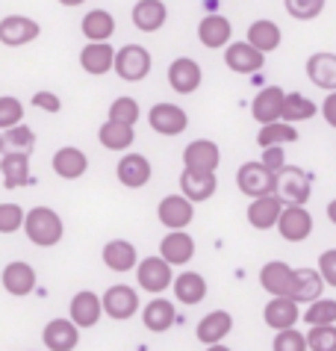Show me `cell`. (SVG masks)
<instances>
[{"instance_id":"obj_1","label":"cell","mask_w":336,"mask_h":351,"mask_svg":"<svg viewBox=\"0 0 336 351\" xmlns=\"http://www.w3.org/2000/svg\"><path fill=\"white\" fill-rule=\"evenodd\" d=\"M21 228L36 248H53L65 237V224L59 219V213L51 207H33L29 213H24Z\"/></svg>"},{"instance_id":"obj_2","label":"cell","mask_w":336,"mask_h":351,"mask_svg":"<svg viewBox=\"0 0 336 351\" xmlns=\"http://www.w3.org/2000/svg\"><path fill=\"white\" fill-rule=\"evenodd\" d=\"M274 195L283 207H304L310 201V178L307 171L292 169V165H283V169L274 174Z\"/></svg>"},{"instance_id":"obj_3","label":"cell","mask_w":336,"mask_h":351,"mask_svg":"<svg viewBox=\"0 0 336 351\" xmlns=\"http://www.w3.org/2000/svg\"><path fill=\"white\" fill-rule=\"evenodd\" d=\"M112 68L121 80L139 83L151 74V53H147V47H142V45H124L121 51H115Z\"/></svg>"},{"instance_id":"obj_4","label":"cell","mask_w":336,"mask_h":351,"mask_svg":"<svg viewBox=\"0 0 336 351\" xmlns=\"http://www.w3.org/2000/svg\"><path fill=\"white\" fill-rule=\"evenodd\" d=\"M221 162V151L213 139H195L183 148V169L195 174H215Z\"/></svg>"},{"instance_id":"obj_5","label":"cell","mask_w":336,"mask_h":351,"mask_svg":"<svg viewBox=\"0 0 336 351\" xmlns=\"http://www.w3.org/2000/svg\"><path fill=\"white\" fill-rule=\"evenodd\" d=\"M136 278H139V287L145 292L160 295V292H165L168 287H171L174 271L163 257H145V260L136 263Z\"/></svg>"},{"instance_id":"obj_6","label":"cell","mask_w":336,"mask_h":351,"mask_svg":"<svg viewBox=\"0 0 336 351\" xmlns=\"http://www.w3.org/2000/svg\"><path fill=\"white\" fill-rule=\"evenodd\" d=\"M236 186L248 198H263V195L274 192V174L263 162H245L236 171Z\"/></svg>"},{"instance_id":"obj_7","label":"cell","mask_w":336,"mask_h":351,"mask_svg":"<svg viewBox=\"0 0 336 351\" xmlns=\"http://www.w3.org/2000/svg\"><path fill=\"white\" fill-rule=\"evenodd\" d=\"M101 307L110 319H118V322L133 319V313L139 310V292H136L133 287L115 284L101 295Z\"/></svg>"},{"instance_id":"obj_8","label":"cell","mask_w":336,"mask_h":351,"mask_svg":"<svg viewBox=\"0 0 336 351\" xmlns=\"http://www.w3.org/2000/svg\"><path fill=\"white\" fill-rule=\"evenodd\" d=\"M38 36H42V27L27 15H6L0 21V45L6 47H24L29 42H36Z\"/></svg>"},{"instance_id":"obj_9","label":"cell","mask_w":336,"mask_h":351,"mask_svg":"<svg viewBox=\"0 0 336 351\" xmlns=\"http://www.w3.org/2000/svg\"><path fill=\"white\" fill-rule=\"evenodd\" d=\"M151 130H156L160 136H180L186 128H189V115H186L183 106H174V104H156L151 115Z\"/></svg>"},{"instance_id":"obj_10","label":"cell","mask_w":336,"mask_h":351,"mask_svg":"<svg viewBox=\"0 0 336 351\" xmlns=\"http://www.w3.org/2000/svg\"><path fill=\"white\" fill-rule=\"evenodd\" d=\"M156 216H160V224H165L168 230H186V224H192L195 204L186 201L183 195H165L160 207H156Z\"/></svg>"},{"instance_id":"obj_11","label":"cell","mask_w":336,"mask_h":351,"mask_svg":"<svg viewBox=\"0 0 336 351\" xmlns=\"http://www.w3.org/2000/svg\"><path fill=\"white\" fill-rule=\"evenodd\" d=\"M42 343L47 351H74L80 343V328L71 319H51L42 330Z\"/></svg>"},{"instance_id":"obj_12","label":"cell","mask_w":336,"mask_h":351,"mask_svg":"<svg viewBox=\"0 0 336 351\" xmlns=\"http://www.w3.org/2000/svg\"><path fill=\"white\" fill-rule=\"evenodd\" d=\"M274 228L286 242H304L313 233V216L304 207H283Z\"/></svg>"},{"instance_id":"obj_13","label":"cell","mask_w":336,"mask_h":351,"mask_svg":"<svg viewBox=\"0 0 336 351\" xmlns=\"http://www.w3.org/2000/svg\"><path fill=\"white\" fill-rule=\"evenodd\" d=\"M0 284H3V289L9 295L24 298L36 289V269L24 260H12V263H6L3 275H0Z\"/></svg>"},{"instance_id":"obj_14","label":"cell","mask_w":336,"mask_h":351,"mask_svg":"<svg viewBox=\"0 0 336 351\" xmlns=\"http://www.w3.org/2000/svg\"><path fill=\"white\" fill-rule=\"evenodd\" d=\"M160 257L168 266H186L195 257V239L186 230H168L160 242Z\"/></svg>"},{"instance_id":"obj_15","label":"cell","mask_w":336,"mask_h":351,"mask_svg":"<svg viewBox=\"0 0 336 351\" xmlns=\"http://www.w3.org/2000/svg\"><path fill=\"white\" fill-rule=\"evenodd\" d=\"M201 65L189 56H180L168 65V86L177 92V95H192L197 86H201Z\"/></svg>"},{"instance_id":"obj_16","label":"cell","mask_w":336,"mask_h":351,"mask_svg":"<svg viewBox=\"0 0 336 351\" xmlns=\"http://www.w3.org/2000/svg\"><path fill=\"white\" fill-rule=\"evenodd\" d=\"M115 174H118V180H121V186L142 189L145 183L151 180L154 169H151V160L142 157V154H124L121 162H118V169H115Z\"/></svg>"},{"instance_id":"obj_17","label":"cell","mask_w":336,"mask_h":351,"mask_svg":"<svg viewBox=\"0 0 336 351\" xmlns=\"http://www.w3.org/2000/svg\"><path fill=\"white\" fill-rule=\"evenodd\" d=\"M224 62L236 74H254L265 65V56L256 51V47H251L248 42H233V45H227V51H224Z\"/></svg>"},{"instance_id":"obj_18","label":"cell","mask_w":336,"mask_h":351,"mask_svg":"<svg viewBox=\"0 0 336 351\" xmlns=\"http://www.w3.org/2000/svg\"><path fill=\"white\" fill-rule=\"evenodd\" d=\"M283 95H286V92L280 89V86H265V89L256 92L254 104H251V115H254V121H260V124L280 121Z\"/></svg>"},{"instance_id":"obj_19","label":"cell","mask_w":336,"mask_h":351,"mask_svg":"<svg viewBox=\"0 0 336 351\" xmlns=\"http://www.w3.org/2000/svg\"><path fill=\"white\" fill-rule=\"evenodd\" d=\"M68 313H71V322L77 328H95L97 322H101V295H95V292H77V295L71 298V307H68Z\"/></svg>"},{"instance_id":"obj_20","label":"cell","mask_w":336,"mask_h":351,"mask_svg":"<svg viewBox=\"0 0 336 351\" xmlns=\"http://www.w3.org/2000/svg\"><path fill=\"white\" fill-rule=\"evenodd\" d=\"M322 292H324V280L322 275L315 269H298V271H292V287H289V295L286 298H292L295 304H301V301H315V298H322Z\"/></svg>"},{"instance_id":"obj_21","label":"cell","mask_w":336,"mask_h":351,"mask_svg":"<svg viewBox=\"0 0 336 351\" xmlns=\"http://www.w3.org/2000/svg\"><path fill=\"white\" fill-rule=\"evenodd\" d=\"M233 36V27L230 21H227L224 15H206L201 18V24H197V38H201L204 47H210V51H219V47H224L227 42H230Z\"/></svg>"},{"instance_id":"obj_22","label":"cell","mask_w":336,"mask_h":351,"mask_svg":"<svg viewBox=\"0 0 336 351\" xmlns=\"http://www.w3.org/2000/svg\"><path fill=\"white\" fill-rule=\"evenodd\" d=\"M112 60H115V51H112L110 42H88L80 51L83 71L92 74V77H101L106 71H112Z\"/></svg>"},{"instance_id":"obj_23","label":"cell","mask_w":336,"mask_h":351,"mask_svg":"<svg viewBox=\"0 0 336 351\" xmlns=\"http://www.w3.org/2000/svg\"><path fill=\"white\" fill-rule=\"evenodd\" d=\"M0 171H3V186L6 189H21L29 183V154L6 151L0 154Z\"/></svg>"},{"instance_id":"obj_24","label":"cell","mask_w":336,"mask_h":351,"mask_svg":"<svg viewBox=\"0 0 336 351\" xmlns=\"http://www.w3.org/2000/svg\"><path fill=\"white\" fill-rule=\"evenodd\" d=\"M260 287L269 292V295H289V287H292V266L283 260H272L265 263L263 271H260Z\"/></svg>"},{"instance_id":"obj_25","label":"cell","mask_w":336,"mask_h":351,"mask_svg":"<svg viewBox=\"0 0 336 351\" xmlns=\"http://www.w3.org/2000/svg\"><path fill=\"white\" fill-rule=\"evenodd\" d=\"M165 18H168V9L163 0H139V3L133 6V24H136V30H142V33L163 30Z\"/></svg>"},{"instance_id":"obj_26","label":"cell","mask_w":336,"mask_h":351,"mask_svg":"<svg viewBox=\"0 0 336 351\" xmlns=\"http://www.w3.org/2000/svg\"><path fill=\"white\" fill-rule=\"evenodd\" d=\"M215 174H195V171H186L180 174V195L186 201H192V204H204V201H210L213 195H215Z\"/></svg>"},{"instance_id":"obj_27","label":"cell","mask_w":336,"mask_h":351,"mask_svg":"<svg viewBox=\"0 0 336 351\" xmlns=\"http://www.w3.org/2000/svg\"><path fill=\"white\" fill-rule=\"evenodd\" d=\"M51 165H53V171H56L62 180H77V178H83V174H86L88 157H86L80 148H71V145H68V148H59V151L53 154Z\"/></svg>"},{"instance_id":"obj_28","label":"cell","mask_w":336,"mask_h":351,"mask_svg":"<svg viewBox=\"0 0 336 351\" xmlns=\"http://www.w3.org/2000/svg\"><path fill=\"white\" fill-rule=\"evenodd\" d=\"M307 77L319 89L336 92V53H313L307 60Z\"/></svg>"},{"instance_id":"obj_29","label":"cell","mask_w":336,"mask_h":351,"mask_svg":"<svg viewBox=\"0 0 336 351\" xmlns=\"http://www.w3.org/2000/svg\"><path fill=\"white\" fill-rule=\"evenodd\" d=\"M280 210H283V204L278 201V195H263V198H254L251 201V207H248V221H251V228L256 230H269L278 224V216H280Z\"/></svg>"},{"instance_id":"obj_30","label":"cell","mask_w":336,"mask_h":351,"mask_svg":"<svg viewBox=\"0 0 336 351\" xmlns=\"http://www.w3.org/2000/svg\"><path fill=\"white\" fill-rule=\"evenodd\" d=\"M230 330H233V316L227 313V310H213V313H206L201 319V325H197V339H201L204 346H215V343H221Z\"/></svg>"},{"instance_id":"obj_31","label":"cell","mask_w":336,"mask_h":351,"mask_svg":"<svg viewBox=\"0 0 336 351\" xmlns=\"http://www.w3.org/2000/svg\"><path fill=\"white\" fill-rule=\"evenodd\" d=\"M265 325L274 328V330H286V328H295V322H298V304H295L292 298L286 295H278L272 298L269 304H265Z\"/></svg>"},{"instance_id":"obj_32","label":"cell","mask_w":336,"mask_h":351,"mask_svg":"<svg viewBox=\"0 0 336 351\" xmlns=\"http://www.w3.org/2000/svg\"><path fill=\"white\" fill-rule=\"evenodd\" d=\"M101 257H104V263H106V269H112V271H130V269H136V263H139L136 245H133V242H127V239H112V242H106Z\"/></svg>"},{"instance_id":"obj_33","label":"cell","mask_w":336,"mask_h":351,"mask_svg":"<svg viewBox=\"0 0 336 351\" xmlns=\"http://www.w3.org/2000/svg\"><path fill=\"white\" fill-rule=\"evenodd\" d=\"M171 287H174V295L180 304H201V301L206 298V280L197 275V271H180L174 280H171Z\"/></svg>"},{"instance_id":"obj_34","label":"cell","mask_w":336,"mask_h":351,"mask_svg":"<svg viewBox=\"0 0 336 351\" xmlns=\"http://www.w3.org/2000/svg\"><path fill=\"white\" fill-rule=\"evenodd\" d=\"M245 42L265 56V53H272L280 47V27L274 21H269V18H260V21H254L248 27V38H245Z\"/></svg>"},{"instance_id":"obj_35","label":"cell","mask_w":336,"mask_h":351,"mask_svg":"<svg viewBox=\"0 0 336 351\" xmlns=\"http://www.w3.org/2000/svg\"><path fill=\"white\" fill-rule=\"evenodd\" d=\"M142 322H145L147 330H154V334H165V330L177 322L174 304H171L168 298H154L151 304L142 310Z\"/></svg>"},{"instance_id":"obj_36","label":"cell","mask_w":336,"mask_h":351,"mask_svg":"<svg viewBox=\"0 0 336 351\" xmlns=\"http://www.w3.org/2000/svg\"><path fill=\"white\" fill-rule=\"evenodd\" d=\"M80 30L88 42H110V36L115 33V18L106 9H92V12L83 15Z\"/></svg>"},{"instance_id":"obj_37","label":"cell","mask_w":336,"mask_h":351,"mask_svg":"<svg viewBox=\"0 0 336 351\" xmlns=\"http://www.w3.org/2000/svg\"><path fill=\"white\" fill-rule=\"evenodd\" d=\"M315 106L307 95H301V92H286L283 95V110H280V119L286 124H298V121H310L313 115H315Z\"/></svg>"},{"instance_id":"obj_38","label":"cell","mask_w":336,"mask_h":351,"mask_svg":"<svg viewBox=\"0 0 336 351\" xmlns=\"http://www.w3.org/2000/svg\"><path fill=\"white\" fill-rule=\"evenodd\" d=\"M97 139H101V145L106 151H127L136 139V133L130 124H118V121H104V128L97 130Z\"/></svg>"},{"instance_id":"obj_39","label":"cell","mask_w":336,"mask_h":351,"mask_svg":"<svg viewBox=\"0 0 336 351\" xmlns=\"http://www.w3.org/2000/svg\"><path fill=\"white\" fill-rule=\"evenodd\" d=\"M256 142H260V148H280L286 142H298V130H295V124L272 121V124H263L260 128Z\"/></svg>"},{"instance_id":"obj_40","label":"cell","mask_w":336,"mask_h":351,"mask_svg":"<svg viewBox=\"0 0 336 351\" xmlns=\"http://www.w3.org/2000/svg\"><path fill=\"white\" fill-rule=\"evenodd\" d=\"M33 145H36V133L27 128V124H15V128H9L3 133V148L9 151H18V154H29L33 151Z\"/></svg>"},{"instance_id":"obj_41","label":"cell","mask_w":336,"mask_h":351,"mask_svg":"<svg viewBox=\"0 0 336 351\" xmlns=\"http://www.w3.org/2000/svg\"><path fill=\"white\" fill-rule=\"evenodd\" d=\"M304 322H310V328L313 325H333L336 322V301L333 298L310 301V310H307V316H304Z\"/></svg>"},{"instance_id":"obj_42","label":"cell","mask_w":336,"mask_h":351,"mask_svg":"<svg viewBox=\"0 0 336 351\" xmlns=\"http://www.w3.org/2000/svg\"><path fill=\"white\" fill-rule=\"evenodd\" d=\"M304 339L310 351H336V325H313Z\"/></svg>"},{"instance_id":"obj_43","label":"cell","mask_w":336,"mask_h":351,"mask_svg":"<svg viewBox=\"0 0 336 351\" xmlns=\"http://www.w3.org/2000/svg\"><path fill=\"white\" fill-rule=\"evenodd\" d=\"M21 121H24V104L12 95H3L0 97V130H9Z\"/></svg>"},{"instance_id":"obj_44","label":"cell","mask_w":336,"mask_h":351,"mask_svg":"<svg viewBox=\"0 0 336 351\" xmlns=\"http://www.w3.org/2000/svg\"><path fill=\"white\" fill-rule=\"evenodd\" d=\"M110 121H118V124H133L139 121V104L133 97H115L112 106H110Z\"/></svg>"},{"instance_id":"obj_45","label":"cell","mask_w":336,"mask_h":351,"mask_svg":"<svg viewBox=\"0 0 336 351\" xmlns=\"http://www.w3.org/2000/svg\"><path fill=\"white\" fill-rule=\"evenodd\" d=\"M283 3H286V12H289L295 21H313L324 9V0H283Z\"/></svg>"},{"instance_id":"obj_46","label":"cell","mask_w":336,"mask_h":351,"mask_svg":"<svg viewBox=\"0 0 336 351\" xmlns=\"http://www.w3.org/2000/svg\"><path fill=\"white\" fill-rule=\"evenodd\" d=\"M21 224H24L21 204H12V201L0 204V233H15V230H21Z\"/></svg>"},{"instance_id":"obj_47","label":"cell","mask_w":336,"mask_h":351,"mask_svg":"<svg viewBox=\"0 0 336 351\" xmlns=\"http://www.w3.org/2000/svg\"><path fill=\"white\" fill-rule=\"evenodd\" d=\"M272 348L274 351H307V339H304V334H298L295 328H286V330H278Z\"/></svg>"},{"instance_id":"obj_48","label":"cell","mask_w":336,"mask_h":351,"mask_svg":"<svg viewBox=\"0 0 336 351\" xmlns=\"http://www.w3.org/2000/svg\"><path fill=\"white\" fill-rule=\"evenodd\" d=\"M319 275H322L324 284L336 287V248L324 251V254L319 257Z\"/></svg>"},{"instance_id":"obj_49","label":"cell","mask_w":336,"mask_h":351,"mask_svg":"<svg viewBox=\"0 0 336 351\" xmlns=\"http://www.w3.org/2000/svg\"><path fill=\"white\" fill-rule=\"evenodd\" d=\"M33 106H38V110H45V112H59L62 110V101H59V95H53V92H36Z\"/></svg>"},{"instance_id":"obj_50","label":"cell","mask_w":336,"mask_h":351,"mask_svg":"<svg viewBox=\"0 0 336 351\" xmlns=\"http://www.w3.org/2000/svg\"><path fill=\"white\" fill-rule=\"evenodd\" d=\"M260 162H263L272 174H278L283 165H286V157H283L280 148H263V160H260Z\"/></svg>"},{"instance_id":"obj_51","label":"cell","mask_w":336,"mask_h":351,"mask_svg":"<svg viewBox=\"0 0 336 351\" xmlns=\"http://www.w3.org/2000/svg\"><path fill=\"white\" fill-rule=\"evenodd\" d=\"M322 115H324V121H328L331 128H336V92H331L328 97H324V104H322Z\"/></svg>"},{"instance_id":"obj_52","label":"cell","mask_w":336,"mask_h":351,"mask_svg":"<svg viewBox=\"0 0 336 351\" xmlns=\"http://www.w3.org/2000/svg\"><path fill=\"white\" fill-rule=\"evenodd\" d=\"M328 219H331V224H336V198L328 204Z\"/></svg>"},{"instance_id":"obj_53","label":"cell","mask_w":336,"mask_h":351,"mask_svg":"<svg viewBox=\"0 0 336 351\" xmlns=\"http://www.w3.org/2000/svg\"><path fill=\"white\" fill-rule=\"evenodd\" d=\"M59 3H62V6H68V9H74V6H83L86 0H59Z\"/></svg>"},{"instance_id":"obj_54","label":"cell","mask_w":336,"mask_h":351,"mask_svg":"<svg viewBox=\"0 0 336 351\" xmlns=\"http://www.w3.org/2000/svg\"><path fill=\"white\" fill-rule=\"evenodd\" d=\"M206 351H230V348L221 346V343H215V346H206Z\"/></svg>"},{"instance_id":"obj_55","label":"cell","mask_w":336,"mask_h":351,"mask_svg":"<svg viewBox=\"0 0 336 351\" xmlns=\"http://www.w3.org/2000/svg\"><path fill=\"white\" fill-rule=\"evenodd\" d=\"M0 154H3V133H0Z\"/></svg>"}]
</instances>
